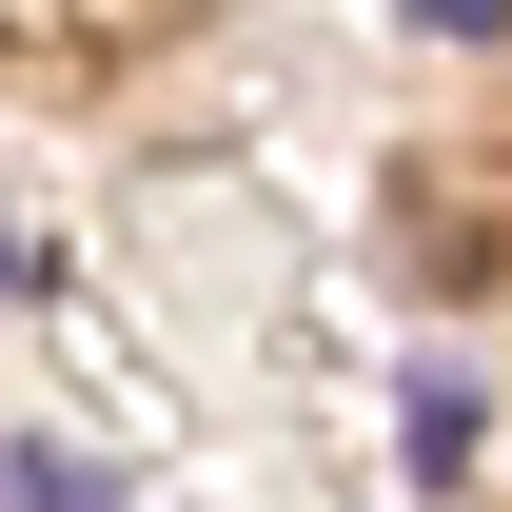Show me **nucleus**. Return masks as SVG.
I'll list each match as a JSON object with an SVG mask.
<instances>
[{"mask_svg": "<svg viewBox=\"0 0 512 512\" xmlns=\"http://www.w3.org/2000/svg\"><path fill=\"white\" fill-rule=\"evenodd\" d=\"M0 512H79V473L60 453H0Z\"/></svg>", "mask_w": 512, "mask_h": 512, "instance_id": "nucleus-1", "label": "nucleus"}]
</instances>
